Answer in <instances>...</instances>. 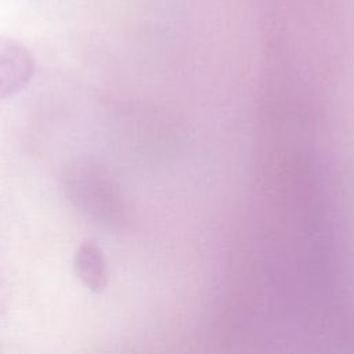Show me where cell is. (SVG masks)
<instances>
[{
	"label": "cell",
	"mask_w": 354,
	"mask_h": 354,
	"mask_svg": "<svg viewBox=\"0 0 354 354\" xmlns=\"http://www.w3.org/2000/svg\"><path fill=\"white\" fill-rule=\"evenodd\" d=\"M75 272L93 293H102L109 281V271L102 249L93 239H84L75 253Z\"/></svg>",
	"instance_id": "3"
},
{
	"label": "cell",
	"mask_w": 354,
	"mask_h": 354,
	"mask_svg": "<svg viewBox=\"0 0 354 354\" xmlns=\"http://www.w3.org/2000/svg\"><path fill=\"white\" fill-rule=\"evenodd\" d=\"M64 189L72 205L105 227L124 223V202L109 170L97 160L77 158L64 169Z\"/></svg>",
	"instance_id": "1"
},
{
	"label": "cell",
	"mask_w": 354,
	"mask_h": 354,
	"mask_svg": "<svg viewBox=\"0 0 354 354\" xmlns=\"http://www.w3.org/2000/svg\"><path fill=\"white\" fill-rule=\"evenodd\" d=\"M35 73V58L19 41L0 36V101L21 90Z\"/></svg>",
	"instance_id": "2"
}]
</instances>
